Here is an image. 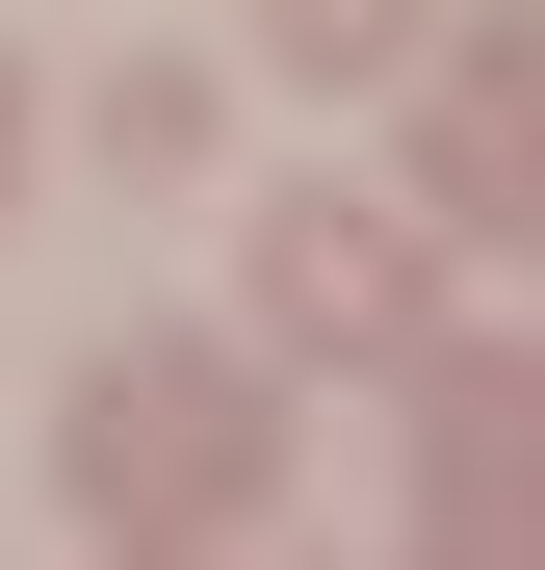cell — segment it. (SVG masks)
Listing matches in <instances>:
<instances>
[{
    "mask_svg": "<svg viewBox=\"0 0 545 570\" xmlns=\"http://www.w3.org/2000/svg\"><path fill=\"white\" fill-rule=\"evenodd\" d=\"M416 208H441V234H545V52H519V27L441 52V105H416Z\"/></svg>",
    "mask_w": 545,
    "mask_h": 570,
    "instance_id": "3",
    "label": "cell"
},
{
    "mask_svg": "<svg viewBox=\"0 0 545 570\" xmlns=\"http://www.w3.org/2000/svg\"><path fill=\"white\" fill-rule=\"evenodd\" d=\"M0 130H27V105H0Z\"/></svg>",
    "mask_w": 545,
    "mask_h": 570,
    "instance_id": "7",
    "label": "cell"
},
{
    "mask_svg": "<svg viewBox=\"0 0 545 570\" xmlns=\"http://www.w3.org/2000/svg\"><path fill=\"white\" fill-rule=\"evenodd\" d=\"M78 493H105V519H234L260 493V390L182 363V337H130L105 390H78Z\"/></svg>",
    "mask_w": 545,
    "mask_h": 570,
    "instance_id": "1",
    "label": "cell"
},
{
    "mask_svg": "<svg viewBox=\"0 0 545 570\" xmlns=\"http://www.w3.org/2000/svg\"><path fill=\"white\" fill-rule=\"evenodd\" d=\"M416 570H519V519H441V544H416Z\"/></svg>",
    "mask_w": 545,
    "mask_h": 570,
    "instance_id": "6",
    "label": "cell"
},
{
    "mask_svg": "<svg viewBox=\"0 0 545 570\" xmlns=\"http://www.w3.org/2000/svg\"><path fill=\"white\" fill-rule=\"evenodd\" d=\"M260 52L286 78H390V52H441V0H260Z\"/></svg>",
    "mask_w": 545,
    "mask_h": 570,
    "instance_id": "4",
    "label": "cell"
},
{
    "mask_svg": "<svg viewBox=\"0 0 545 570\" xmlns=\"http://www.w3.org/2000/svg\"><path fill=\"white\" fill-rule=\"evenodd\" d=\"M260 337H286V363H416L441 337V259L390 208H286V234H260Z\"/></svg>",
    "mask_w": 545,
    "mask_h": 570,
    "instance_id": "2",
    "label": "cell"
},
{
    "mask_svg": "<svg viewBox=\"0 0 545 570\" xmlns=\"http://www.w3.org/2000/svg\"><path fill=\"white\" fill-rule=\"evenodd\" d=\"M105 156H130V181L208 156V52H130V78H105Z\"/></svg>",
    "mask_w": 545,
    "mask_h": 570,
    "instance_id": "5",
    "label": "cell"
}]
</instances>
